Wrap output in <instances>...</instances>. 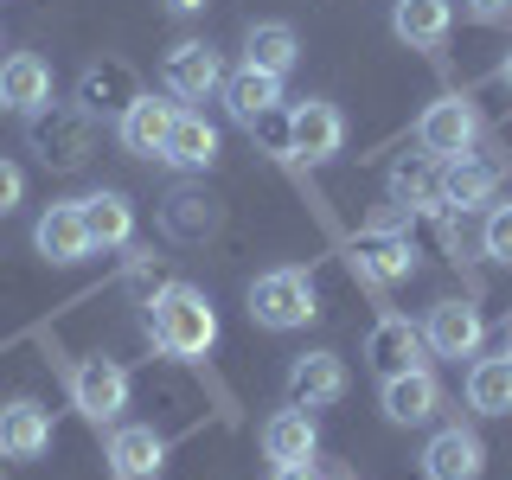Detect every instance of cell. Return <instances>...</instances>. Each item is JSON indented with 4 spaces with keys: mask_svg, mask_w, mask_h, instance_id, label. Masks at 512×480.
<instances>
[{
    "mask_svg": "<svg viewBox=\"0 0 512 480\" xmlns=\"http://www.w3.org/2000/svg\"><path fill=\"white\" fill-rule=\"evenodd\" d=\"M141 327H148L154 352H167V359H205V352L218 346V308H212V295L192 288V282L160 288L148 301V314H141Z\"/></svg>",
    "mask_w": 512,
    "mask_h": 480,
    "instance_id": "obj_1",
    "label": "cell"
},
{
    "mask_svg": "<svg viewBox=\"0 0 512 480\" xmlns=\"http://www.w3.org/2000/svg\"><path fill=\"white\" fill-rule=\"evenodd\" d=\"M26 148L52 173H77L96 154V116H84L77 103H45L26 116Z\"/></svg>",
    "mask_w": 512,
    "mask_h": 480,
    "instance_id": "obj_2",
    "label": "cell"
},
{
    "mask_svg": "<svg viewBox=\"0 0 512 480\" xmlns=\"http://www.w3.org/2000/svg\"><path fill=\"white\" fill-rule=\"evenodd\" d=\"M320 314V288L308 269H269V276L250 282V320L269 333H295Z\"/></svg>",
    "mask_w": 512,
    "mask_h": 480,
    "instance_id": "obj_3",
    "label": "cell"
},
{
    "mask_svg": "<svg viewBox=\"0 0 512 480\" xmlns=\"http://www.w3.org/2000/svg\"><path fill=\"white\" fill-rule=\"evenodd\" d=\"M474 135H480V116H474L468 96H436V103L416 116V148L429 160H461L474 148Z\"/></svg>",
    "mask_w": 512,
    "mask_h": 480,
    "instance_id": "obj_4",
    "label": "cell"
},
{
    "mask_svg": "<svg viewBox=\"0 0 512 480\" xmlns=\"http://www.w3.org/2000/svg\"><path fill=\"white\" fill-rule=\"evenodd\" d=\"M32 244H39V256H45V263H58V269L90 263V256H96V244H90V224H84V205H77V199L45 205L39 224H32Z\"/></svg>",
    "mask_w": 512,
    "mask_h": 480,
    "instance_id": "obj_5",
    "label": "cell"
},
{
    "mask_svg": "<svg viewBox=\"0 0 512 480\" xmlns=\"http://www.w3.org/2000/svg\"><path fill=\"white\" fill-rule=\"evenodd\" d=\"M346 359L340 352H295L288 359V404L295 410H327L346 397Z\"/></svg>",
    "mask_w": 512,
    "mask_h": 480,
    "instance_id": "obj_6",
    "label": "cell"
},
{
    "mask_svg": "<svg viewBox=\"0 0 512 480\" xmlns=\"http://www.w3.org/2000/svg\"><path fill=\"white\" fill-rule=\"evenodd\" d=\"M71 404L84 410L96 429L116 423V416L128 410V372H122L116 359H84V365L71 372Z\"/></svg>",
    "mask_w": 512,
    "mask_h": 480,
    "instance_id": "obj_7",
    "label": "cell"
},
{
    "mask_svg": "<svg viewBox=\"0 0 512 480\" xmlns=\"http://www.w3.org/2000/svg\"><path fill=\"white\" fill-rule=\"evenodd\" d=\"M423 352H429V340H423V327H416L410 314H384L378 327L365 333V365H372L378 378L416 372V365H423Z\"/></svg>",
    "mask_w": 512,
    "mask_h": 480,
    "instance_id": "obj_8",
    "label": "cell"
},
{
    "mask_svg": "<svg viewBox=\"0 0 512 480\" xmlns=\"http://www.w3.org/2000/svg\"><path fill=\"white\" fill-rule=\"evenodd\" d=\"M160 77H167L173 96H186V103H205V96L224 90V58H218L205 39H180V45L167 52V64H160Z\"/></svg>",
    "mask_w": 512,
    "mask_h": 480,
    "instance_id": "obj_9",
    "label": "cell"
},
{
    "mask_svg": "<svg viewBox=\"0 0 512 480\" xmlns=\"http://www.w3.org/2000/svg\"><path fill=\"white\" fill-rule=\"evenodd\" d=\"M423 340L436 359H474L480 340H487V320H480L474 301H436L423 320Z\"/></svg>",
    "mask_w": 512,
    "mask_h": 480,
    "instance_id": "obj_10",
    "label": "cell"
},
{
    "mask_svg": "<svg viewBox=\"0 0 512 480\" xmlns=\"http://www.w3.org/2000/svg\"><path fill=\"white\" fill-rule=\"evenodd\" d=\"M346 148V116L333 103H320V96H308V103H295V116H288V154L301 160H333Z\"/></svg>",
    "mask_w": 512,
    "mask_h": 480,
    "instance_id": "obj_11",
    "label": "cell"
},
{
    "mask_svg": "<svg viewBox=\"0 0 512 480\" xmlns=\"http://www.w3.org/2000/svg\"><path fill=\"white\" fill-rule=\"evenodd\" d=\"M218 224H224V205L205 186H173L160 199V231L173 244H205V237H218Z\"/></svg>",
    "mask_w": 512,
    "mask_h": 480,
    "instance_id": "obj_12",
    "label": "cell"
},
{
    "mask_svg": "<svg viewBox=\"0 0 512 480\" xmlns=\"http://www.w3.org/2000/svg\"><path fill=\"white\" fill-rule=\"evenodd\" d=\"M135 96H141V77L128 71L122 58H96V64H84V77H77V109H84V116H122Z\"/></svg>",
    "mask_w": 512,
    "mask_h": 480,
    "instance_id": "obj_13",
    "label": "cell"
},
{
    "mask_svg": "<svg viewBox=\"0 0 512 480\" xmlns=\"http://www.w3.org/2000/svg\"><path fill=\"white\" fill-rule=\"evenodd\" d=\"M480 468H487V442L461 423L436 429L423 448V480H480Z\"/></svg>",
    "mask_w": 512,
    "mask_h": 480,
    "instance_id": "obj_14",
    "label": "cell"
},
{
    "mask_svg": "<svg viewBox=\"0 0 512 480\" xmlns=\"http://www.w3.org/2000/svg\"><path fill=\"white\" fill-rule=\"evenodd\" d=\"M378 410L391 416V423H404V429L429 423V416L442 410V384H436V372H429V365H416V372H397V378H384V391H378Z\"/></svg>",
    "mask_w": 512,
    "mask_h": 480,
    "instance_id": "obj_15",
    "label": "cell"
},
{
    "mask_svg": "<svg viewBox=\"0 0 512 480\" xmlns=\"http://www.w3.org/2000/svg\"><path fill=\"white\" fill-rule=\"evenodd\" d=\"M52 103V64L39 52H13L0 58V109H13V116H32V109Z\"/></svg>",
    "mask_w": 512,
    "mask_h": 480,
    "instance_id": "obj_16",
    "label": "cell"
},
{
    "mask_svg": "<svg viewBox=\"0 0 512 480\" xmlns=\"http://www.w3.org/2000/svg\"><path fill=\"white\" fill-rule=\"evenodd\" d=\"M109 474L116 480H154L160 474V461H167V436L148 423H122L116 436H109Z\"/></svg>",
    "mask_w": 512,
    "mask_h": 480,
    "instance_id": "obj_17",
    "label": "cell"
},
{
    "mask_svg": "<svg viewBox=\"0 0 512 480\" xmlns=\"http://www.w3.org/2000/svg\"><path fill=\"white\" fill-rule=\"evenodd\" d=\"M173 116H180L173 103H160V96H148V90H141L135 103H128L122 116H116V135H122V148H128V154H141V160H160Z\"/></svg>",
    "mask_w": 512,
    "mask_h": 480,
    "instance_id": "obj_18",
    "label": "cell"
},
{
    "mask_svg": "<svg viewBox=\"0 0 512 480\" xmlns=\"http://www.w3.org/2000/svg\"><path fill=\"white\" fill-rule=\"evenodd\" d=\"M493 192H500V167L493 160H442V212H480V205H493Z\"/></svg>",
    "mask_w": 512,
    "mask_h": 480,
    "instance_id": "obj_19",
    "label": "cell"
},
{
    "mask_svg": "<svg viewBox=\"0 0 512 480\" xmlns=\"http://www.w3.org/2000/svg\"><path fill=\"white\" fill-rule=\"evenodd\" d=\"M45 448H52V416L32 404V397L0 404V455L7 461H39Z\"/></svg>",
    "mask_w": 512,
    "mask_h": 480,
    "instance_id": "obj_20",
    "label": "cell"
},
{
    "mask_svg": "<svg viewBox=\"0 0 512 480\" xmlns=\"http://www.w3.org/2000/svg\"><path fill=\"white\" fill-rule=\"evenodd\" d=\"M391 32L410 45V52H436L448 32H455V0H397Z\"/></svg>",
    "mask_w": 512,
    "mask_h": 480,
    "instance_id": "obj_21",
    "label": "cell"
},
{
    "mask_svg": "<svg viewBox=\"0 0 512 480\" xmlns=\"http://www.w3.org/2000/svg\"><path fill=\"white\" fill-rule=\"evenodd\" d=\"M224 116H231L237 128H256V122H263L269 116V109H276L282 103V77H269V71H250V64H244V71H231V77H224Z\"/></svg>",
    "mask_w": 512,
    "mask_h": 480,
    "instance_id": "obj_22",
    "label": "cell"
},
{
    "mask_svg": "<svg viewBox=\"0 0 512 480\" xmlns=\"http://www.w3.org/2000/svg\"><path fill=\"white\" fill-rule=\"evenodd\" d=\"M160 160L167 167H180V173H205L218 160V128L199 116V109H180L167 128V148H160Z\"/></svg>",
    "mask_w": 512,
    "mask_h": 480,
    "instance_id": "obj_23",
    "label": "cell"
},
{
    "mask_svg": "<svg viewBox=\"0 0 512 480\" xmlns=\"http://www.w3.org/2000/svg\"><path fill=\"white\" fill-rule=\"evenodd\" d=\"M314 448H320V429H314V410H276L263 423V455L276 461V468H288V461H314Z\"/></svg>",
    "mask_w": 512,
    "mask_h": 480,
    "instance_id": "obj_24",
    "label": "cell"
},
{
    "mask_svg": "<svg viewBox=\"0 0 512 480\" xmlns=\"http://www.w3.org/2000/svg\"><path fill=\"white\" fill-rule=\"evenodd\" d=\"M77 205H84V224H90L96 250H128V237H135V205H128V192L103 186V192H90V199H77Z\"/></svg>",
    "mask_w": 512,
    "mask_h": 480,
    "instance_id": "obj_25",
    "label": "cell"
},
{
    "mask_svg": "<svg viewBox=\"0 0 512 480\" xmlns=\"http://www.w3.org/2000/svg\"><path fill=\"white\" fill-rule=\"evenodd\" d=\"M244 64L250 71H269V77H288L301 64V39H295V26H282V20H256L244 32Z\"/></svg>",
    "mask_w": 512,
    "mask_h": 480,
    "instance_id": "obj_26",
    "label": "cell"
},
{
    "mask_svg": "<svg viewBox=\"0 0 512 480\" xmlns=\"http://www.w3.org/2000/svg\"><path fill=\"white\" fill-rule=\"evenodd\" d=\"M391 199L410 212H442V160L429 154H404L391 167Z\"/></svg>",
    "mask_w": 512,
    "mask_h": 480,
    "instance_id": "obj_27",
    "label": "cell"
},
{
    "mask_svg": "<svg viewBox=\"0 0 512 480\" xmlns=\"http://www.w3.org/2000/svg\"><path fill=\"white\" fill-rule=\"evenodd\" d=\"M468 410L480 416H512V359L500 352V359H480L468 365Z\"/></svg>",
    "mask_w": 512,
    "mask_h": 480,
    "instance_id": "obj_28",
    "label": "cell"
},
{
    "mask_svg": "<svg viewBox=\"0 0 512 480\" xmlns=\"http://www.w3.org/2000/svg\"><path fill=\"white\" fill-rule=\"evenodd\" d=\"M352 263H359V276H372V282H404L416 269V244L410 237H372L365 231L359 250H352Z\"/></svg>",
    "mask_w": 512,
    "mask_h": 480,
    "instance_id": "obj_29",
    "label": "cell"
},
{
    "mask_svg": "<svg viewBox=\"0 0 512 480\" xmlns=\"http://www.w3.org/2000/svg\"><path fill=\"white\" fill-rule=\"evenodd\" d=\"M122 288H128V295H135V301H141V308H148V301L160 295V288H167V282H160V256H154V250H128V269H122Z\"/></svg>",
    "mask_w": 512,
    "mask_h": 480,
    "instance_id": "obj_30",
    "label": "cell"
},
{
    "mask_svg": "<svg viewBox=\"0 0 512 480\" xmlns=\"http://www.w3.org/2000/svg\"><path fill=\"white\" fill-rule=\"evenodd\" d=\"M480 244H487L493 263H512V199L487 212V231H480Z\"/></svg>",
    "mask_w": 512,
    "mask_h": 480,
    "instance_id": "obj_31",
    "label": "cell"
},
{
    "mask_svg": "<svg viewBox=\"0 0 512 480\" xmlns=\"http://www.w3.org/2000/svg\"><path fill=\"white\" fill-rule=\"evenodd\" d=\"M20 199H26V180H20V167H13V160H0V218H7Z\"/></svg>",
    "mask_w": 512,
    "mask_h": 480,
    "instance_id": "obj_32",
    "label": "cell"
},
{
    "mask_svg": "<svg viewBox=\"0 0 512 480\" xmlns=\"http://www.w3.org/2000/svg\"><path fill=\"white\" fill-rule=\"evenodd\" d=\"M461 7H468L474 20H506V13H512V0H461Z\"/></svg>",
    "mask_w": 512,
    "mask_h": 480,
    "instance_id": "obj_33",
    "label": "cell"
},
{
    "mask_svg": "<svg viewBox=\"0 0 512 480\" xmlns=\"http://www.w3.org/2000/svg\"><path fill=\"white\" fill-rule=\"evenodd\" d=\"M269 480H320V474H314V461H288V468H276Z\"/></svg>",
    "mask_w": 512,
    "mask_h": 480,
    "instance_id": "obj_34",
    "label": "cell"
},
{
    "mask_svg": "<svg viewBox=\"0 0 512 480\" xmlns=\"http://www.w3.org/2000/svg\"><path fill=\"white\" fill-rule=\"evenodd\" d=\"M212 0H167V13H180V20H192V13H205Z\"/></svg>",
    "mask_w": 512,
    "mask_h": 480,
    "instance_id": "obj_35",
    "label": "cell"
},
{
    "mask_svg": "<svg viewBox=\"0 0 512 480\" xmlns=\"http://www.w3.org/2000/svg\"><path fill=\"white\" fill-rule=\"evenodd\" d=\"M500 84H506V90H512V52H506V58H500Z\"/></svg>",
    "mask_w": 512,
    "mask_h": 480,
    "instance_id": "obj_36",
    "label": "cell"
},
{
    "mask_svg": "<svg viewBox=\"0 0 512 480\" xmlns=\"http://www.w3.org/2000/svg\"><path fill=\"white\" fill-rule=\"evenodd\" d=\"M506 359H512V320H506Z\"/></svg>",
    "mask_w": 512,
    "mask_h": 480,
    "instance_id": "obj_37",
    "label": "cell"
}]
</instances>
